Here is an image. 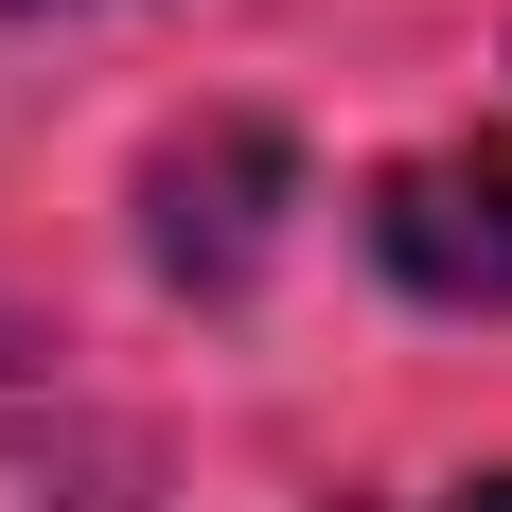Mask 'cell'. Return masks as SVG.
Here are the masks:
<instances>
[{"mask_svg": "<svg viewBox=\"0 0 512 512\" xmlns=\"http://www.w3.org/2000/svg\"><path fill=\"white\" fill-rule=\"evenodd\" d=\"M0 18H53V0H0Z\"/></svg>", "mask_w": 512, "mask_h": 512, "instance_id": "5", "label": "cell"}, {"mask_svg": "<svg viewBox=\"0 0 512 512\" xmlns=\"http://www.w3.org/2000/svg\"><path fill=\"white\" fill-rule=\"evenodd\" d=\"M283 195H301V159L265 142V124L177 142V159H159V265H177V283H248L265 230H283Z\"/></svg>", "mask_w": 512, "mask_h": 512, "instance_id": "2", "label": "cell"}, {"mask_svg": "<svg viewBox=\"0 0 512 512\" xmlns=\"http://www.w3.org/2000/svg\"><path fill=\"white\" fill-rule=\"evenodd\" d=\"M159 495V442L106 407H18L0 424V512H142Z\"/></svg>", "mask_w": 512, "mask_h": 512, "instance_id": "3", "label": "cell"}, {"mask_svg": "<svg viewBox=\"0 0 512 512\" xmlns=\"http://www.w3.org/2000/svg\"><path fill=\"white\" fill-rule=\"evenodd\" d=\"M371 265L442 318H512V142H424L371 177Z\"/></svg>", "mask_w": 512, "mask_h": 512, "instance_id": "1", "label": "cell"}, {"mask_svg": "<svg viewBox=\"0 0 512 512\" xmlns=\"http://www.w3.org/2000/svg\"><path fill=\"white\" fill-rule=\"evenodd\" d=\"M460 512H512V477H477V495H460Z\"/></svg>", "mask_w": 512, "mask_h": 512, "instance_id": "4", "label": "cell"}]
</instances>
